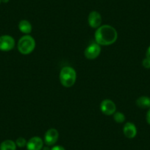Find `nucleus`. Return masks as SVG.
<instances>
[{"label":"nucleus","instance_id":"obj_1","mask_svg":"<svg viewBox=\"0 0 150 150\" xmlns=\"http://www.w3.org/2000/svg\"><path fill=\"white\" fill-rule=\"evenodd\" d=\"M95 41L102 46H109L114 44L118 38L116 29L110 25L100 26L95 33Z\"/></svg>","mask_w":150,"mask_h":150},{"label":"nucleus","instance_id":"obj_2","mask_svg":"<svg viewBox=\"0 0 150 150\" xmlns=\"http://www.w3.org/2000/svg\"><path fill=\"white\" fill-rule=\"evenodd\" d=\"M77 80V72L72 67L66 66L60 72V81L62 86L70 88L74 85Z\"/></svg>","mask_w":150,"mask_h":150},{"label":"nucleus","instance_id":"obj_3","mask_svg":"<svg viewBox=\"0 0 150 150\" xmlns=\"http://www.w3.org/2000/svg\"><path fill=\"white\" fill-rule=\"evenodd\" d=\"M17 47L21 54H29L35 48V41L32 36L25 35L18 40Z\"/></svg>","mask_w":150,"mask_h":150},{"label":"nucleus","instance_id":"obj_4","mask_svg":"<svg viewBox=\"0 0 150 150\" xmlns=\"http://www.w3.org/2000/svg\"><path fill=\"white\" fill-rule=\"evenodd\" d=\"M15 40L11 35H5L0 36V50L3 52H8L15 47Z\"/></svg>","mask_w":150,"mask_h":150},{"label":"nucleus","instance_id":"obj_5","mask_svg":"<svg viewBox=\"0 0 150 150\" xmlns=\"http://www.w3.org/2000/svg\"><path fill=\"white\" fill-rule=\"evenodd\" d=\"M101 47L96 43H92L88 46L85 50V56L88 60H94L100 54Z\"/></svg>","mask_w":150,"mask_h":150},{"label":"nucleus","instance_id":"obj_6","mask_svg":"<svg viewBox=\"0 0 150 150\" xmlns=\"http://www.w3.org/2000/svg\"><path fill=\"white\" fill-rule=\"evenodd\" d=\"M100 109L103 114L106 116H110L116 112V104L110 99H105L101 103Z\"/></svg>","mask_w":150,"mask_h":150},{"label":"nucleus","instance_id":"obj_7","mask_svg":"<svg viewBox=\"0 0 150 150\" xmlns=\"http://www.w3.org/2000/svg\"><path fill=\"white\" fill-rule=\"evenodd\" d=\"M58 131L54 128H51L46 132L44 135V142L47 146H52L58 140Z\"/></svg>","mask_w":150,"mask_h":150},{"label":"nucleus","instance_id":"obj_8","mask_svg":"<svg viewBox=\"0 0 150 150\" xmlns=\"http://www.w3.org/2000/svg\"><path fill=\"white\" fill-rule=\"evenodd\" d=\"M102 16L97 11H92L89 13L88 21V24L92 28H99L102 24Z\"/></svg>","mask_w":150,"mask_h":150},{"label":"nucleus","instance_id":"obj_9","mask_svg":"<svg viewBox=\"0 0 150 150\" xmlns=\"http://www.w3.org/2000/svg\"><path fill=\"white\" fill-rule=\"evenodd\" d=\"M27 150H41L44 147V141L40 137H33L27 143Z\"/></svg>","mask_w":150,"mask_h":150},{"label":"nucleus","instance_id":"obj_10","mask_svg":"<svg viewBox=\"0 0 150 150\" xmlns=\"http://www.w3.org/2000/svg\"><path fill=\"white\" fill-rule=\"evenodd\" d=\"M123 132L127 138H134L137 135L136 127L132 122H127L124 126Z\"/></svg>","mask_w":150,"mask_h":150},{"label":"nucleus","instance_id":"obj_11","mask_svg":"<svg viewBox=\"0 0 150 150\" xmlns=\"http://www.w3.org/2000/svg\"><path fill=\"white\" fill-rule=\"evenodd\" d=\"M18 29L21 33L28 35L31 33L32 30H33V27L30 21H28L27 20H21L18 24Z\"/></svg>","mask_w":150,"mask_h":150},{"label":"nucleus","instance_id":"obj_12","mask_svg":"<svg viewBox=\"0 0 150 150\" xmlns=\"http://www.w3.org/2000/svg\"><path fill=\"white\" fill-rule=\"evenodd\" d=\"M137 106L140 108H150V98L148 96H141L136 101Z\"/></svg>","mask_w":150,"mask_h":150},{"label":"nucleus","instance_id":"obj_13","mask_svg":"<svg viewBox=\"0 0 150 150\" xmlns=\"http://www.w3.org/2000/svg\"><path fill=\"white\" fill-rule=\"evenodd\" d=\"M16 144L12 140H5L0 144V150H16Z\"/></svg>","mask_w":150,"mask_h":150},{"label":"nucleus","instance_id":"obj_14","mask_svg":"<svg viewBox=\"0 0 150 150\" xmlns=\"http://www.w3.org/2000/svg\"><path fill=\"white\" fill-rule=\"evenodd\" d=\"M113 119L114 121L118 124L124 123L125 121V116L124 113L121 112H116L113 114Z\"/></svg>","mask_w":150,"mask_h":150},{"label":"nucleus","instance_id":"obj_15","mask_svg":"<svg viewBox=\"0 0 150 150\" xmlns=\"http://www.w3.org/2000/svg\"><path fill=\"white\" fill-rule=\"evenodd\" d=\"M27 141H26V139L24 138H22V137H20V138H17L16 141V144L17 146L20 147H24L25 146H27Z\"/></svg>","mask_w":150,"mask_h":150},{"label":"nucleus","instance_id":"obj_16","mask_svg":"<svg viewBox=\"0 0 150 150\" xmlns=\"http://www.w3.org/2000/svg\"><path fill=\"white\" fill-rule=\"evenodd\" d=\"M142 64H143V66H144V67L146 68V69H150V60L149 59H148L146 57V58L143 60Z\"/></svg>","mask_w":150,"mask_h":150},{"label":"nucleus","instance_id":"obj_17","mask_svg":"<svg viewBox=\"0 0 150 150\" xmlns=\"http://www.w3.org/2000/svg\"><path fill=\"white\" fill-rule=\"evenodd\" d=\"M51 150H66L64 147L61 146H54L51 149Z\"/></svg>","mask_w":150,"mask_h":150},{"label":"nucleus","instance_id":"obj_18","mask_svg":"<svg viewBox=\"0 0 150 150\" xmlns=\"http://www.w3.org/2000/svg\"><path fill=\"white\" fill-rule=\"evenodd\" d=\"M146 122L149 125H150V108L149 109L148 112L146 113Z\"/></svg>","mask_w":150,"mask_h":150},{"label":"nucleus","instance_id":"obj_19","mask_svg":"<svg viewBox=\"0 0 150 150\" xmlns=\"http://www.w3.org/2000/svg\"><path fill=\"white\" fill-rule=\"evenodd\" d=\"M146 58L149 59V60H150V46L149 47V48L147 49V50H146Z\"/></svg>","mask_w":150,"mask_h":150},{"label":"nucleus","instance_id":"obj_20","mask_svg":"<svg viewBox=\"0 0 150 150\" xmlns=\"http://www.w3.org/2000/svg\"><path fill=\"white\" fill-rule=\"evenodd\" d=\"M43 150H51V149L49 147V146H47L43 147Z\"/></svg>","mask_w":150,"mask_h":150},{"label":"nucleus","instance_id":"obj_21","mask_svg":"<svg viewBox=\"0 0 150 150\" xmlns=\"http://www.w3.org/2000/svg\"><path fill=\"white\" fill-rule=\"evenodd\" d=\"M1 1H2V2H4V3H8L9 2V0H1Z\"/></svg>","mask_w":150,"mask_h":150},{"label":"nucleus","instance_id":"obj_22","mask_svg":"<svg viewBox=\"0 0 150 150\" xmlns=\"http://www.w3.org/2000/svg\"><path fill=\"white\" fill-rule=\"evenodd\" d=\"M1 2H2V1H1V0H0V4H1Z\"/></svg>","mask_w":150,"mask_h":150}]
</instances>
